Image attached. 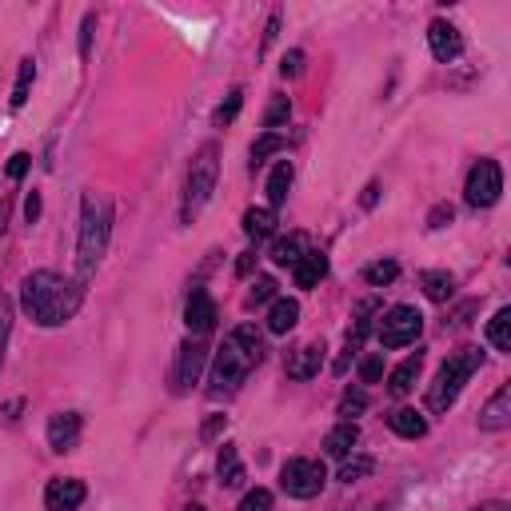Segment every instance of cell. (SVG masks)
Wrapping results in <instances>:
<instances>
[{"mask_svg":"<svg viewBox=\"0 0 511 511\" xmlns=\"http://www.w3.org/2000/svg\"><path fill=\"white\" fill-rule=\"evenodd\" d=\"M5 228H8V196L0 200V232H5Z\"/></svg>","mask_w":511,"mask_h":511,"instance_id":"7dc6e473","label":"cell"},{"mask_svg":"<svg viewBox=\"0 0 511 511\" xmlns=\"http://www.w3.org/2000/svg\"><path fill=\"white\" fill-rule=\"evenodd\" d=\"M80 427H85V420H80L77 412H56L48 420V447L52 452H72V447L80 444Z\"/></svg>","mask_w":511,"mask_h":511,"instance_id":"5bb4252c","label":"cell"},{"mask_svg":"<svg viewBox=\"0 0 511 511\" xmlns=\"http://www.w3.org/2000/svg\"><path fill=\"white\" fill-rule=\"evenodd\" d=\"M28 169H33V156H28V152H13V156H8V180H25V172Z\"/></svg>","mask_w":511,"mask_h":511,"instance_id":"74e56055","label":"cell"},{"mask_svg":"<svg viewBox=\"0 0 511 511\" xmlns=\"http://www.w3.org/2000/svg\"><path fill=\"white\" fill-rule=\"evenodd\" d=\"M375 200H380V184H375V180H372L368 188H363V196H360V204H363V208H375Z\"/></svg>","mask_w":511,"mask_h":511,"instance_id":"7bdbcfd3","label":"cell"},{"mask_svg":"<svg viewBox=\"0 0 511 511\" xmlns=\"http://www.w3.org/2000/svg\"><path fill=\"white\" fill-rule=\"evenodd\" d=\"M360 380L363 383H380L383 380V356L380 352H372V356L360 360Z\"/></svg>","mask_w":511,"mask_h":511,"instance_id":"d590c367","label":"cell"},{"mask_svg":"<svg viewBox=\"0 0 511 511\" xmlns=\"http://www.w3.org/2000/svg\"><path fill=\"white\" fill-rule=\"evenodd\" d=\"M216 176H220V152H216V144H204V148L196 152L188 176H184V200H180V220L184 224H192L196 216L204 212V204L212 200Z\"/></svg>","mask_w":511,"mask_h":511,"instance_id":"5b68a950","label":"cell"},{"mask_svg":"<svg viewBox=\"0 0 511 511\" xmlns=\"http://www.w3.org/2000/svg\"><path fill=\"white\" fill-rule=\"evenodd\" d=\"M487 340H492L496 352H511V308H499L487 324Z\"/></svg>","mask_w":511,"mask_h":511,"instance_id":"484cf974","label":"cell"},{"mask_svg":"<svg viewBox=\"0 0 511 511\" xmlns=\"http://www.w3.org/2000/svg\"><path fill=\"white\" fill-rule=\"evenodd\" d=\"M291 276H296V288H316L320 280L328 276V256L320 252V248H308V252L300 256V264L291 268Z\"/></svg>","mask_w":511,"mask_h":511,"instance_id":"2e32d148","label":"cell"},{"mask_svg":"<svg viewBox=\"0 0 511 511\" xmlns=\"http://www.w3.org/2000/svg\"><path fill=\"white\" fill-rule=\"evenodd\" d=\"M276 296V280L272 276H260L252 291H248V304H264V300H272Z\"/></svg>","mask_w":511,"mask_h":511,"instance_id":"8d00e7d4","label":"cell"},{"mask_svg":"<svg viewBox=\"0 0 511 511\" xmlns=\"http://www.w3.org/2000/svg\"><path fill=\"white\" fill-rule=\"evenodd\" d=\"M356 444H360V427L348 424V420L336 424V427H332V432L324 435V452L332 455V460H348Z\"/></svg>","mask_w":511,"mask_h":511,"instance_id":"ac0fdd59","label":"cell"},{"mask_svg":"<svg viewBox=\"0 0 511 511\" xmlns=\"http://www.w3.org/2000/svg\"><path fill=\"white\" fill-rule=\"evenodd\" d=\"M388 427L400 435V440H424L427 435V420L415 408H395L388 415Z\"/></svg>","mask_w":511,"mask_h":511,"instance_id":"44dd1931","label":"cell"},{"mask_svg":"<svg viewBox=\"0 0 511 511\" xmlns=\"http://www.w3.org/2000/svg\"><path fill=\"white\" fill-rule=\"evenodd\" d=\"M33 80H36V60L28 56V60H20V72H16V88H13V108H25V100H28V88H33Z\"/></svg>","mask_w":511,"mask_h":511,"instance_id":"f1b7e54d","label":"cell"},{"mask_svg":"<svg viewBox=\"0 0 511 511\" xmlns=\"http://www.w3.org/2000/svg\"><path fill=\"white\" fill-rule=\"evenodd\" d=\"M236 511H276L272 504V492H264V487H256V492H248L244 499H240Z\"/></svg>","mask_w":511,"mask_h":511,"instance_id":"e575fe53","label":"cell"},{"mask_svg":"<svg viewBox=\"0 0 511 511\" xmlns=\"http://www.w3.org/2000/svg\"><path fill=\"white\" fill-rule=\"evenodd\" d=\"M420 288L427 300H435V304H447V300L455 296V276L452 272H424L420 276Z\"/></svg>","mask_w":511,"mask_h":511,"instance_id":"cb8c5ba5","label":"cell"},{"mask_svg":"<svg viewBox=\"0 0 511 511\" xmlns=\"http://www.w3.org/2000/svg\"><path fill=\"white\" fill-rule=\"evenodd\" d=\"M244 232H248V240H268L276 232V212L272 208H248L244 212Z\"/></svg>","mask_w":511,"mask_h":511,"instance_id":"603a6c76","label":"cell"},{"mask_svg":"<svg viewBox=\"0 0 511 511\" xmlns=\"http://www.w3.org/2000/svg\"><path fill=\"white\" fill-rule=\"evenodd\" d=\"M240 104H244V88H232V92H228V100L220 104V108H216V124H220V128H228V124L236 120Z\"/></svg>","mask_w":511,"mask_h":511,"instance_id":"d6a6232c","label":"cell"},{"mask_svg":"<svg viewBox=\"0 0 511 511\" xmlns=\"http://www.w3.org/2000/svg\"><path fill=\"white\" fill-rule=\"evenodd\" d=\"M424 332V316L415 312L412 304H395L380 316V328H375V336H380L383 348H408L415 343V336Z\"/></svg>","mask_w":511,"mask_h":511,"instance_id":"52a82bcc","label":"cell"},{"mask_svg":"<svg viewBox=\"0 0 511 511\" xmlns=\"http://www.w3.org/2000/svg\"><path fill=\"white\" fill-rule=\"evenodd\" d=\"M472 511H511L507 504H484V507H472Z\"/></svg>","mask_w":511,"mask_h":511,"instance_id":"c3c4849f","label":"cell"},{"mask_svg":"<svg viewBox=\"0 0 511 511\" xmlns=\"http://www.w3.org/2000/svg\"><path fill=\"white\" fill-rule=\"evenodd\" d=\"M280 72H284V80H296L300 72H304V52L291 48L288 56H284V65H280Z\"/></svg>","mask_w":511,"mask_h":511,"instance_id":"f35d334b","label":"cell"},{"mask_svg":"<svg viewBox=\"0 0 511 511\" xmlns=\"http://www.w3.org/2000/svg\"><path fill=\"white\" fill-rule=\"evenodd\" d=\"M184 511H204V507H200V504H188V507H184Z\"/></svg>","mask_w":511,"mask_h":511,"instance_id":"681fc988","label":"cell"},{"mask_svg":"<svg viewBox=\"0 0 511 511\" xmlns=\"http://www.w3.org/2000/svg\"><path fill=\"white\" fill-rule=\"evenodd\" d=\"M276 33H280V13H272V20H268V28H264V48H272Z\"/></svg>","mask_w":511,"mask_h":511,"instance_id":"ee69618b","label":"cell"},{"mask_svg":"<svg viewBox=\"0 0 511 511\" xmlns=\"http://www.w3.org/2000/svg\"><path fill=\"white\" fill-rule=\"evenodd\" d=\"M208 363V343L204 340H184L176 352V368H172V392L184 395L192 383H200V372Z\"/></svg>","mask_w":511,"mask_h":511,"instance_id":"9c48e42d","label":"cell"},{"mask_svg":"<svg viewBox=\"0 0 511 511\" xmlns=\"http://www.w3.org/2000/svg\"><path fill=\"white\" fill-rule=\"evenodd\" d=\"M452 216H455L452 204H435L432 212H427V228H447V224H452Z\"/></svg>","mask_w":511,"mask_h":511,"instance_id":"ab89813d","label":"cell"},{"mask_svg":"<svg viewBox=\"0 0 511 511\" xmlns=\"http://www.w3.org/2000/svg\"><path fill=\"white\" fill-rule=\"evenodd\" d=\"M216 475H220V484L224 487H244V460H240V447L236 444H224L220 447V455H216Z\"/></svg>","mask_w":511,"mask_h":511,"instance_id":"e0dca14e","label":"cell"},{"mask_svg":"<svg viewBox=\"0 0 511 511\" xmlns=\"http://www.w3.org/2000/svg\"><path fill=\"white\" fill-rule=\"evenodd\" d=\"M25 220H28V224L40 220V192H28V200H25Z\"/></svg>","mask_w":511,"mask_h":511,"instance_id":"b9f144b4","label":"cell"},{"mask_svg":"<svg viewBox=\"0 0 511 511\" xmlns=\"http://www.w3.org/2000/svg\"><path fill=\"white\" fill-rule=\"evenodd\" d=\"M324 340H312V343H300L296 352H288V360H284V372H288V380H312V375H320V368H324Z\"/></svg>","mask_w":511,"mask_h":511,"instance_id":"8fae6325","label":"cell"},{"mask_svg":"<svg viewBox=\"0 0 511 511\" xmlns=\"http://www.w3.org/2000/svg\"><path fill=\"white\" fill-rule=\"evenodd\" d=\"M8 336H13V296H0V363H5Z\"/></svg>","mask_w":511,"mask_h":511,"instance_id":"836d02e7","label":"cell"},{"mask_svg":"<svg viewBox=\"0 0 511 511\" xmlns=\"http://www.w3.org/2000/svg\"><path fill=\"white\" fill-rule=\"evenodd\" d=\"M420 368H424V356L415 352V356H408L400 363V368H392V375H388V392L395 395V400H404L412 388H415V380H420Z\"/></svg>","mask_w":511,"mask_h":511,"instance_id":"ffe728a7","label":"cell"},{"mask_svg":"<svg viewBox=\"0 0 511 511\" xmlns=\"http://www.w3.org/2000/svg\"><path fill=\"white\" fill-rule=\"evenodd\" d=\"M264 360V336L256 324H240L232 336L224 340V348L212 360V380H208V395L212 400H228L240 392V383L248 380V372Z\"/></svg>","mask_w":511,"mask_h":511,"instance_id":"7a4b0ae2","label":"cell"},{"mask_svg":"<svg viewBox=\"0 0 511 511\" xmlns=\"http://www.w3.org/2000/svg\"><path fill=\"white\" fill-rule=\"evenodd\" d=\"M92 28H97V13L85 16V25H80V60H88V48H92Z\"/></svg>","mask_w":511,"mask_h":511,"instance_id":"60d3db41","label":"cell"},{"mask_svg":"<svg viewBox=\"0 0 511 511\" xmlns=\"http://www.w3.org/2000/svg\"><path fill=\"white\" fill-rule=\"evenodd\" d=\"M499 192H504V169L496 160H475L464 184V200L472 208H492L499 200Z\"/></svg>","mask_w":511,"mask_h":511,"instance_id":"ba28073f","label":"cell"},{"mask_svg":"<svg viewBox=\"0 0 511 511\" xmlns=\"http://www.w3.org/2000/svg\"><path fill=\"white\" fill-rule=\"evenodd\" d=\"M395 276H400V264H395V260H375V264H368V268H363V280H368L372 288L392 284Z\"/></svg>","mask_w":511,"mask_h":511,"instance_id":"f546056e","label":"cell"},{"mask_svg":"<svg viewBox=\"0 0 511 511\" xmlns=\"http://www.w3.org/2000/svg\"><path fill=\"white\" fill-rule=\"evenodd\" d=\"M216 320H220V308H216V300L208 296V288L196 284L192 291H188V304H184V324H188V332H192L196 340H204L208 332L216 328Z\"/></svg>","mask_w":511,"mask_h":511,"instance_id":"30bf717a","label":"cell"},{"mask_svg":"<svg viewBox=\"0 0 511 511\" xmlns=\"http://www.w3.org/2000/svg\"><path fill=\"white\" fill-rule=\"evenodd\" d=\"M328 484V472L320 460H308V455H296L280 467V487L291 496V499H316Z\"/></svg>","mask_w":511,"mask_h":511,"instance_id":"8992f818","label":"cell"},{"mask_svg":"<svg viewBox=\"0 0 511 511\" xmlns=\"http://www.w3.org/2000/svg\"><path fill=\"white\" fill-rule=\"evenodd\" d=\"M284 148H288V137H284V132H264V137L252 144V172L268 160V156H276V152H284Z\"/></svg>","mask_w":511,"mask_h":511,"instance_id":"83f0119b","label":"cell"},{"mask_svg":"<svg viewBox=\"0 0 511 511\" xmlns=\"http://www.w3.org/2000/svg\"><path fill=\"white\" fill-rule=\"evenodd\" d=\"M304 252H308V248H304V236H280L276 244H272V260H276L280 268H296Z\"/></svg>","mask_w":511,"mask_h":511,"instance_id":"d4e9b609","label":"cell"},{"mask_svg":"<svg viewBox=\"0 0 511 511\" xmlns=\"http://www.w3.org/2000/svg\"><path fill=\"white\" fill-rule=\"evenodd\" d=\"M252 264H256V252H244V256H240V264H236V272L248 276V272H252Z\"/></svg>","mask_w":511,"mask_h":511,"instance_id":"f6af8a7d","label":"cell"},{"mask_svg":"<svg viewBox=\"0 0 511 511\" xmlns=\"http://www.w3.org/2000/svg\"><path fill=\"white\" fill-rule=\"evenodd\" d=\"M427 45H432V56L440 60V65H452V60H460V52H464V36H460L455 25L435 20V25L427 28Z\"/></svg>","mask_w":511,"mask_h":511,"instance_id":"4fadbf2b","label":"cell"},{"mask_svg":"<svg viewBox=\"0 0 511 511\" xmlns=\"http://www.w3.org/2000/svg\"><path fill=\"white\" fill-rule=\"evenodd\" d=\"M479 363H484V352H479V348L452 352V356L440 363V372H435L432 388H427V412H447V408H452V404L460 400L464 383L479 372Z\"/></svg>","mask_w":511,"mask_h":511,"instance_id":"277c9868","label":"cell"},{"mask_svg":"<svg viewBox=\"0 0 511 511\" xmlns=\"http://www.w3.org/2000/svg\"><path fill=\"white\" fill-rule=\"evenodd\" d=\"M296 324H300V304L296 300H288V296L272 300V308H268V332H272V336H288Z\"/></svg>","mask_w":511,"mask_h":511,"instance_id":"d6986e66","label":"cell"},{"mask_svg":"<svg viewBox=\"0 0 511 511\" xmlns=\"http://www.w3.org/2000/svg\"><path fill=\"white\" fill-rule=\"evenodd\" d=\"M85 496H88V487H85V479H48V487H45V511H77L80 504H85Z\"/></svg>","mask_w":511,"mask_h":511,"instance_id":"7c38bea8","label":"cell"},{"mask_svg":"<svg viewBox=\"0 0 511 511\" xmlns=\"http://www.w3.org/2000/svg\"><path fill=\"white\" fill-rule=\"evenodd\" d=\"M479 427H484V432H507L511 427V383H504V388L484 404V412H479Z\"/></svg>","mask_w":511,"mask_h":511,"instance_id":"9a60e30c","label":"cell"},{"mask_svg":"<svg viewBox=\"0 0 511 511\" xmlns=\"http://www.w3.org/2000/svg\"><path fill=\"white\" fill-rule=\"evenodd\" d=\"M220 424H224V415H216V420H208V424H204V440H212V435L220 432Z\"/></svg>","mask_w":511,"mask_h":511,"instance_id":"bcb514c9","label":"cell"},{"mask_svg":"<svg viewBox=\"0 0 511 511\" xmlns=\"http://www.w3.org/2000/svg\"><path fill=\"white\" fill-rule=\"evenodd\" d=\"M363 412H368V392H363V388H348V392H343V400H340V415H343V420L352 424V415H363Z\"/></svg>","mask_w":511,"mask_h":511,"instance_id":"1f68e13d","label":"cell"},{"mask_svg":"<svg viewBox=\"0 0 511 511\" xmlns=\"http://www.w3.org/2000/svg\"><path fill=\"white\" fill-rule=\"evenodd\" d=\"M372 472H375L372 455H348V460H340V484H360V479H368Z\"/></svg>","mask_w":511,"mask_h":511,"instance_id":"4316f807","label":"cell"},{"mask_svg":"<svg viewBox=\"0 0 511 511\" xmlns=\"http://www.w3.org/2000/svg\"><path fill=\"white\" fill-rule=\"evenodd\" d=\"M288 117H291V100L276 97L272 104H268V112H264V132H280L288 124Z\"/></svg>","mask_w":511,"mask_h":511,"instance_id":"4dcf8cb0","label":"cell"},{"mask_svg":"<svg viewBox=\"0 0 511 511\" xmlns=\"http://www.w3.org/2000/svg\"><path fill=\"white\" fill-rule=\"evenodd\" d=\"M80 300H85V284L80 280H65L56 272H33L20 284V308L36 320L40 328H60L77 316Z\"/></svg>","mask_w":511,"mask_h":511,"instance_id":"6da1fadb","label":"cell"},{"mask_svg":"<svg viewBox=\"0 0 511 511\" xmlns=\"http://www.w3.org/2000/svg\"><path fill=\"white\" fill-rule=\"evenodd\" d=\"M291 180H296V169H291V160H280L272 176H268V208H276L288 200V192H291Z\"/></svg>","mask_w":511,"mask_h":511,"instance_id":"7402d4cb","label":"cell"},{"mask_svg":"<svg viewBox=\"0 0 511 511\" xmlns=\"http://www.w3.org/2000/svg\"><path fill=\"white\" fill-rule=\"evenodd\" d=\"M112 236V200L104 192H88L80 208V236H77V280H85L100 268Z\"/></svg>","mask_w":511,"mask_h":511,"instance_id":"3957f363","label":"cell"}]
</instances>
